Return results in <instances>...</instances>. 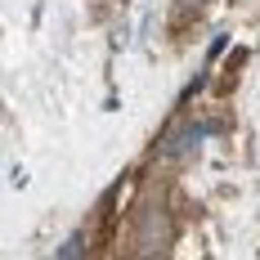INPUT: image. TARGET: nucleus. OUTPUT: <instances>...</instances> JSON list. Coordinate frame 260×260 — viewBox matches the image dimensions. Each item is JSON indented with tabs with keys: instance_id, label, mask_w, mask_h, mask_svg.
<instances>
[{
	"instance_id": "obj_2",
	"label": "nucleus",
	"mask_w": 260,
	"mask_h": 260,
	"mask_svg": "<svg viewBox=\"0 0 260 260\" xmlns=\"http://www.w3.org/2000/svg\"><path fill=\"white\" fill-rule=\"evenodd\" d=\"M175 5H184V9H198V5H202V0H175Z\"/></svg>"
},
{
	"instance_id": "obj_1",
	"label": "nucleus",
	"mask_w": 260,
	"mask_h": 260,
	"mask_svg": "<svg viewBox=\"0 0 260 260\" xmlns=\"http://www.w3.org/2000/svg\"><path fill=\"white\" fill-rule=\"evenodd\" d=\"M135 251H139V256H166V251H171V229H166V215H161V211H148L144 238L135 242Z\"/></svg>"
}]
</instances>
